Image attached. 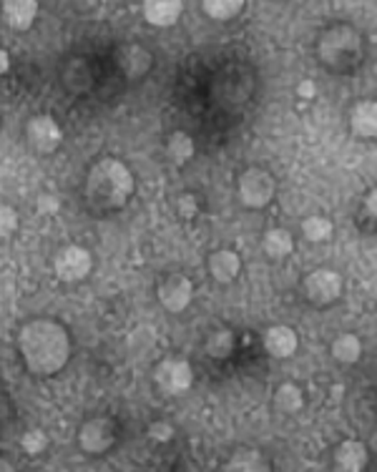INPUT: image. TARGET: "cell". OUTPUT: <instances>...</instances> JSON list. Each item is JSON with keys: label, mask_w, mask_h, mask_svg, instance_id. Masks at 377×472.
Instances as JSON below:
<instances>
[{"label": "cell", "mask_w": 377, "mask_h": 472, "mask_svg": "<svg viewBox=\"0 0 377 472\" xmlns=\"http://www.w3.org/2000/svg\"><path fill=\"white\" fill-rule=\"evenodd\" d=\"M15 347L34 377H56L71 360V334L53 317L28 319L15 334Z\"/></svg>", "instance_id": "obj_1"}, {"label": "cell", "mask_w": 377, "mask_h": 472, "mask_svg": "<svg viewBox=\"0 0 377 472\" xmlns=\"http://www.w3.org/2000/svg\"><path fill=\"white\" fill-rule=\"evenodd\" d=\"M133 191H136V178L131 169L116 156H103L99 161H93L86 171L83 204L91 214L106 217L113 211L126 209Z\"/></svg>", "instance_id": "obj_2"}, {"label": "cell", "mask_w": 377, "mask_h": 472, "mask_svg": "<svg viewBox=\"0 0 377 472\" xmlns=\"http://www.w3.org/2000/svg\"><path fill=\"white\" fill-rule=\"evenodd\" d=\"M314 53L322 66L337 76H350L362 68L367 58V43L362 31L353 23H330L317 35Z\"/></svg>", "instance_id": "obj_3"}, {"label": "cell", "mask_w": 377, "mask_h": 472, "mask_svg": "<svg viewBox=\"0 0 377 472\" xmlns=\"http://www.w3.org/2000/svg\"><path fill=\"white\" fill-rule=\"evenodd\" d=\"M277 197V178L265 166H249L237 176V198L245 209H266Z\"/></svg>", "instance_id": "obj_4"}, {"label": "cell", "mask_w": 377, "mask_h": 472, "mask_svg": "<svg viewBox=\"0 0 377 472\" xmlns=\"http://www.w3.org/2000/svg\"><path fill=\"white\" fill-rule=\"evenodd\" d=\"M344 292V282L340 272L330 266L312 269L310 275L302 279V297L314 309H327L340 302Z\"/></svg>", "instance_id": "obj_5"}, {"label": "cell", "mask_w": 377, "mask_h": 472, "mask_svg": "<svg viewBox=\"0 0 377 472\" xmlns=\"http://www.w3.org/2000/svg\"><path fill=\"white\" fill-rule=\"evenodd\" d=\"M58 81L68 96H73V99L91 96L99 83V66L91 61L89 55H68L58 68Z\"/></svg>", "instance_id": "obj_6"}, {"label": "cell", "mask_w": 377, "mask_h": 472, "mask_svg": "<svg viewBox=\"0 0 377 472\" xmlns=\"http://www.w3.org/2000/svg\"><path fill=\"white\" fill-rule=\"evenodd\" d=\"M113 68L126 83H139L144 81L151 68H154V53L144 43H121L113 48Z\"/></svg>", "instance_id": "obj_7"}, {"label": "cell", "mask_w": 377, "mask_h": 472, "mask_svg": "<svg viewBox=\"0 0 377 472\" xmlns=\"http://www.w3.org/2000/svg\"><path fill=\"white\" fill-rule=\"evenodd\" d=\"M63 143V129L51 113H35L25 123V146L35 156L56 154Z\"/></svg>", "instance_id": "obj_8"}, {"label": "cell", "mask_w": 377, "mask_h": 472, "mask_svg": "<svg viewBox=\"0 0 377 472\" xmlns=\"http://www.w3.org/2000/svg\"><path fill=\"white\" fill-rule=\"evenodd\" d=\"M76 439L78 448L86 452V455L101 458V455H106V452L116 445V439H119V425H116V419L106 418V415L89 418L78 428Z\"/></svg>", "instance_id": "obj_9"}, {"label": "cell", "mask_w": 377, "mask_h": 472, "mask_svg": "<svg viewBox=\"0 0 377 472\" xmlns=\"http://www.w3.org/2000/svg\"><path fill=\"white\" fill-rule=\"evenodd\" d=\"M156 299L169 314H181L194 299V284L184 272H169L156 284Z\"/></svg>", "instance_id": "obj_10"}, {"label": "cell", "mask_w": 377, "mask_h": 472, "mask_svg": "<svg viewBox=\"0 0 377 472\" xmlns=\"http://www.w3.org/2000/svg\"><path fill=\"white\" fill-rule=\"evenodd\" d=\"M93 269V256L86 246L78 244H68L63 249H58L53 256V272H56L58 282L63 284H76L83 282Z\"/></svg>", "instance_id": "obj_11"}, {"label": "cell", "mask_w": 377, "mask_h": 472, "mask_svg": "<svg viewBox=\"0 0 377 472\" xmlns=\"http://www.w3.org/2000/svg\"><path fill=\"white\" fill-rule=\"evenodd\" d=\"M154 382L167 395H181L194 385V370L181 357H164L161 362L156 364Z\"/></svg>", "instance_id": "obj_12"}, {"label": "cell", "mask_w": 377, "mask_h": 472, "mask_svg": "<svg viewBox=\"0 0 377 472\" xmlns=\"http://www.w3.org/2000/svg\"><path fill=\"white\" fill-rule=\"evenodd\" d=\"M350 131L360 141H377V101H357L347 113Z\"/></svg>", "instance_id": "obj_13"}, {"label": "cell", "mask_w": 377, "mask_h": 472, "mask_svg": "<svg viewBox=\"0 0 377 472\" xmlns=\"http://www.w3.org/2000/svg\"><path fill=\"white\" fill-rule=\"evenodd\" d=\"M334 470L362 472L370 465V450L362 439H343L333 452Z\"/></svg>", "instance_id": "obj_14"}, {"label": "cell", "mask_w": 377, "mask_h": 472, "mask_svg": "<svg viewBox=\"0 0 377 472\" xmlns=\"http://www.w3.org/2000/svg\"><path fill=\"white\" fill-rule=\"evenodd\" d=\"M207 269L217 284H234L242 275V259L232 249H217V252L209 254Z\"/></svg>", "instance_id": "obj_15"}, {"label": "cell", "mask_w": 377, "mask_h": 472, "mask_svg": "<svg viewBox=\"0 0 377 472\" xmlns=\"http://www.w3.org/2000/svg\"><path fill=\"white\" fill-rule=\"evenodd\" d=\"M0 13H3V21L11 31L25 34L34 28L35 18H38V3L35 0H5L0 5Z\"/></svg>", "instance_id": "obj_16"}, {"label": "cell", "mask_w": 377, "mask_h": 472, "mask_svg": "<svg viewBox=\"0 0 377 472\" xmlns=\"http://www.w3.org/2000/svg\"><path fill=\"white\" fill-rule=\"evenodd\" d=\"M144 21L154 28H171L177 25L181 13H184V3L181 0H146L141 5Z\"/></svg>", "instance_id": "obj_17"}, {"label": "cell", "mask_w": 377, "mask_h": 472, "mask_svg": "<svg viewBox=\"0 0 377 472\" xmlns=\"http://www.w3.org/2000/svg\"><path fill=\"white\" fill-rule=\"evenodd\" d=\"M297 347H300L297 332L287 324H275L265 332V350L275 360H289L297 352Z\"/></svg>", "instance_id": "obj_18"}, {"label": "cell", "mask_w": 377, "mask_h": 472, "mask_svg": "<svg viewBox=\"0 0 377 472\" xmlns=\"http://www.w3.org/2000/svg\"><path fill=\"white\" fill-rule=\"evenodd\" d=\"M272 465L255 448H239L224 465V472H269Z\"/></svg>", "instance_id": "obj_19"}, {"label": "cell", "mask_w": 377, "mask_h": 472, "mask_svg": "<svg viewBox=\"0 0 377 472\" xmlns=\"http://www.w3.org/2000/svg\"><path fill=\"white\" fill-rule=\"evenodd\" d=\"M167 159L171 166H187L197 154V141L187 131H174L167 139Z\"/></svg>", "instance_id": "obj_20"}, {"label": "cell", "mask_w": 377, "mask_h": 472, "mask_svg": "<svg viewBox=\"0 0 377 472\" xmlns=\"http://www.w3.org/2000/svg\"><path fill=\"white\" fill-rule=\"evenodd\" d=\"M275 409L282 415H297L304 409V390L295 382H285L275 390Z\"/></svg>", "instance_id": "obj_21"}, {"label": "cell", "mask_w": 377, "mask_h": 472, "mask_svg": "<svg viewBox=\"0 0 377 472\" xmlns=\"http://www.w3.org/2000/svg\"><path fill=\"white\" fill-rule=\"evenodd\" d=\"M262 249L269 259H285L289 254L295 252V236L289 229H269L262 239Z\"/></svg>", "instance_id": "obj_22"}, {"label": "cell", "mask_w": 377, "mask_h": 472, "mask_svg": "<svg viewBox=\"0 0 377 472\" xmlns=\"http://www.w3.org/2000/svg\"><path fill=\"white\" fill-rule=\"evenodd\" d=\"M234 350H237V337H234V332L227 330V327L214 330L209 337H207V342H204V352H207V357H211V360H229L234 354Z\"/></svg>", "instance_id": "obj_23"}, {"label": "cell", "mask_w": 377, "mask_h": 472, "mask_svg": "<svg viewBox=\"0 0 377 472\" xmlns=\"http://www.w3.org/2000/svg\"><path fill=\"white\" fill-rule=\"evenodd\" d=\"M330 352L340 364H357L362 357V342L353 332H344L330 344Z\"/></svg>", "instance_id": "obj_24"}, {"label": "cell", "mask_w": 377, "mask_h": 472, "mask_svg": "<svg viewBox=\"0 0 377 472\" xmlns=\"http://www.w3.org/2000/svg\"><path fill=\"white\" fill-rule=\"evenodd\" d=\"M245 0H204L201 3V11L207 13L211 21L229 23L245 11Z\"/></svg>", "instance_id": "obj_25"}, {"label": "cell", "mask_w": 377, "mask_h": 472, "mask_svg": "<svg viewBox=\"0 0 377 472\" xmlns=\"http://www.w3.org/2000/svg\"><path fill=\"white\" fill-rule=\"evenodd\" d=\"M302 236L312 244L327 242L333 236V221L324 217H307L302 221Z\"/></svg>", "instance_id": "obj_26"}, {"label": "cell", "mask_w": 377, "mask_h": 472, "mask_svg": "<svg viewBox=\"0 0 377 472\" xmlns=\"http://www.w3.org/2000/svg\"><path fill=\"white\" fill-rule=\"evenodd\" d=\"M174 209H177V214L181 217V219H197L201 211V201L197 194H191V191H184V194H179L177 201H174Z\"/></svg>", "instance_id": "obj_27"}, {"label": "cell", "mask_w": 377, "mask_h": 472, "mask_svg": "<svg viewBox=\"0 0 377 472\" xmlns=\"http://www.w3.org/2000/svg\"><path fill=\"white\" fill-rule=\"evenodd\" d=\"M21 448L23 452L38 458V455H44L45 448H48V435H45L44 429H28L21 438Z\"/></svg>", "instance_id": "obj_28"}, {"label": "cell", "mask_w": 377, "mask_h": 472, "mask_svg": "<svg viewBox=\"0 0 377 472\" xmlns=\"http://www.w3.org/2000/svg\"><path fill=\"white\" fill-rule=\"evenodd\" d=\"M0 231H3V239H11L13 234L18 231V211L8 207V204L0 209Z\"/></svg>", "instance_id": "obj_29"}, {"label": "cell", "mask_w": 377, "mask_h": 472, "mask_svg": "<svg viewBox=\"0 0 377 472\" xmlns=\"http://www.w3.org/2000/svg\"><path fill=\"white\" fill-rule=\"evenodd\" d=\"M149 438L154 439V442H171V438H174V428L169 425V422H164V419H159V422H154L151 428H149Z\"/></svg>", "instance_id": "obj_30"}, {"label": "cell", "mask_w": 377, "mask_h": 472, "mask_svg": "<svg viewBox=\"0 0 377 472\" xmlns=\"http://www.w3.org/2000/svg\"><path fill=\"white\" fill-rule=\"evenodd\" d=\"M362 209H365L367 219L377 224V187H372L365 194V201H362Z\"/></svg>", "instance_id": "obj_31"}, {"label": "cell", "mask_w": 377, "mask_h": 472, "mask_svg": "<svg viewBox=\"0 0 377 472\" xmlns=\"http://www.w3.org/2000/svg\"><path fill=\"white\" fill-rule=\"evenodd\" d=\"M295 93H297L300 99L310 101L317 96V86H314V81H302V83H297V88H295Z\"/></svg>", "instance_id": "obj_32"}, {"label": "cell", "mask_w": 377, "mask_h": 472, "mask_svg": "<svg viewBox=\"0 0 377 472\" xmlns=\"http://www.w3.org/2000/svg\"><path fill=\"white\" fill-rule=\"evenodd\" d=\"M11 71V55H8V51H0V73L5 76Z\"/></svg>", "instance_id": "obj_33"}]
</instances>
